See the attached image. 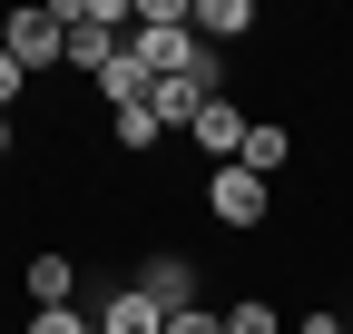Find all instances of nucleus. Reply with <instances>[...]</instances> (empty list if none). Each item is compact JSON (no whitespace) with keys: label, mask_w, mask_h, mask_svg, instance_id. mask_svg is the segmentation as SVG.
<instances>
[{"label":"nucleus","mask_w":353,"mask_h":334,"mask_svg":"<svg viewBox=\"0 0 353 334\" xmlns=\"http://www.w3.org/2000/svg\"><path fill=\"white\" fill-rule=\"evenodd\" d=\"M0 50H10L20 69H59L69 59V0H59V10H10V20H0Z\"/></svg>","instance_id":"obj_1"},{"label":"nucleus","mask_w":353,"mask_h":334,"mask_svg":"<svg viewBox=\"0 0 353 334\" xmlns=\"http://www.w3.org/2000/svg\"><path fill=\"white\" fill-rule=\"evenodd\" d=\"M265 187L275 177H255V167H206V206L226 226H265Z\"/></svg>","instance_id":"obj_2"},{"label":"nucleus","mask_w":353,"mask_h":334,"mask_svg":"<svg viewBox=\"0 0 353 334\" xmlns=\"http://www.w3.org/2000/svg\"><path fill=\"white\" fill-rule=\"evenodd\" d=\"M245 128H255V118H245L236 99H206V108H196V128H187V138L206 148V167H236V157H245Z\"/></svg>","instance_id":"obj_3"},{"label":"nucleus","mask_w":353,"mask_h":334,"mask_svg":"<svg viewBox=\"0 0 353 334\" xmlns=\"http://www.w3.org/2000/svg\"><path fill=\"white\" fill-rule=\"evenodd\" d=\"M138 295H148L157 315H187V305H206V295H196V266H187V256H148V266H138Z\"/></svg>","instance_id":"obj_4"},{"label":"nucleus","mask_w":353,"mask_h":334,"mask_svg":"<svg viewBox=\"0 0 353 334\" xmlns=\"http://www.w3.org/2000/svg\"><path fill=\"white\" fill-rule=\"evenodd\" d=\"M99 89H108V108H148V89H157V69H148L138 50H118V59L99 69Z\"/></svg>","instance_id":"obj_5"},{"label":"nucleus","mask_w":353,"mask_h":334,"mask_svg":"<svg viewBox=\"0 0 353 334\" xmlns=\"http://www.w3.org/2000/svg\"><path fill=\"white\" fill-rule=\"evenodd\" d=\"M99 334H167V315L138 295V285H118V295L99 305Z\"/></svg>","instance_id":"obj_6"},{"label":"nucleus","mask_w":353,"mask_h":334,"mask_svg":"<svg viewBox=\"0 0 353 334\" xmlns=\"http://www.w3.org/2000/svg\"><path fill=\"white\" fill-rule=\"evenodd\" d=\"M148 108H157V128H196L206 89H196V79H157V89H148Z\"/></svg>","instance_id":"obj_7"},{"label":"nucleus","mask_w":353,"mask_h":334,"mask_svg":"<svg viewBox=\"0 0 353 334\" xmlns=\"http://www.w3.org/2000/svg\"><path fill=\"white\" fill-rule=\"evenodd\" d=\"M196 39H206V50H216V39H236V30H255V0H196Z\"/></svg>","instance_id":"obj_8"},{"label":"nucleus","mask_w":353,"mask_h":334,"mask_svg":"<svg viewBox=\"0 0 353 334\" xmlns=\"http://www.w3.org/2000/svg\"><path fill=\"white\" fill-rule=\"evenodd\" d=\"M69 295H79V266H69V256H39V266H30V305L50 315V305H69Z\"/></svg>","instance_id":"obj_9"},{"label":"nucleus","mask_w":353,"mask_h":334,"mask_svg":"<svg viewBox=\"0 0 353 334\" xmlns=\"http://www.w3.org/2000/svg\"><path fill=\"white\" fill-rule=\"evenodd\" d=\"M285 157H294V138H285V128H245V157H236V167H255V177H275Z\"/></svg>","instance_id":"obj_10"},{"label":"nucleus","mask_w":353,"mask_h":334,"mask_svg":"<svg viewBox=\"0 0 353 334\" xmlns=\"http://www.w3.org/2000/svg\"><path fill=\"white\" fill-rule=\"evenodd\" d=\"M108 128H118V148H128V157H148V148L167 138V128H157V108H118Z\"/></svg>","instance_id":"obj_11"},{"label":"nucleus","mask_w":353,"mask_h":334,"mask_svg":"<svg viewBox=\"0 0 353 334\" xmlns=\"http://www.w3.org/2000/svg\"><path fill=\"white\" fill-rule=\"evenodd\" d=\"M226 334H285V324H275L265 295H236V305H226Z\"/></svg>","instance_id":"obj_12"},{"label":"nucleus","mask_w":353,"mask_h":334,"mask_svg":"<svg viewBox=\"0 0 353 334\" xmlns=\"http://www.w3.org/2000/svg\"><path fill=\"white\" fill-rule=\"evenodd\" d=\"M30 334H99V324H88L79 305H50V315H30Z\"/></svg>","instance_id":"obj_13"},{"label":"nucleus","mask_w":353,"mask_h":334,"mask_svg":"<svg viewBox=\"0 0 353 334\" xmlns=\"http://www.w3.org/2000/svg\"><path fill=\"white\" fill-rule=\"evenodd\" d=\"M167 334H226V315H216V305H187V315H167Z\"/></svg>","instance_id":"obj_14"},{"label":"nucleus","mask_w":353,"mask_h":334,"mask_svg":"<svg viewBox=\"0 0 353 334\" xmlns=\"http://www.w3.org/2000/svg\"><path fill=\"white\" fill-rule=\"evenodd\" d=\"M20 89H30V69H20V59H10V50H0V108H10V99H20Z\"/></svg>","instance_id":"obj_15"},{"label":"nucleus","mask_w":353,"mask_h":334,"mask_svg":"<svg viewBox=\"0 0 353 334\" xmlns=\"http://www.w3.org/2000/svg\"><path fill=\"white\" fill-rule=\"evenodd\" d=\"M294 334H343V315H304V324H294Z\"/></svg>","instance_id":"obj_16"},{"label":"nucleus","mask_w":353,"mask_h":334,"mask_svg":"<svg viewBox=\"0 0 353 334\" xmlns=\"http://www.w3.org/2000/svg\"><path fill=\"white\" fill-rule=\"evenodd\" d=\"M0 157H10V108H0Z\"/></svg>","instance_id":"obj_17"}]
</instances>
